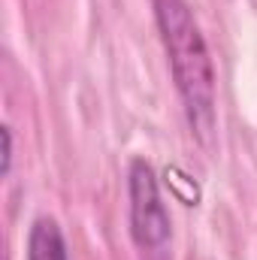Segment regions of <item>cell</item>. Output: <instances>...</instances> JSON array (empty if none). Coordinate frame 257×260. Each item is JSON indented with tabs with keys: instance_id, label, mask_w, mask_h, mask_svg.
Returning a JSON list of instances; mask_svg holds the SVG:
<instances>
[{
	"instance_id": "cell-1",
	"label": "cell",
	"mask_w": 257,
	"mask_h": 260,
	"mask_svg": "<svg viewBox=\"0 0 257 260\" xmlns=\"http://www.w3.org/2000/svg\"><path fill=\"white\" fill-rule=\"evenodd\" d=\"M151 6L191 133L203 145H212L218 127V109H215L218 88H215V64L206 37L194 18L188 0H151Z\"/></svg>"
},
{
	"instance_id": "cell-2",
	"label": "cell",
	"mask_w": 257,
	"mask_h": 260,
	"mask_svg": "<svg viewBox=\"0 0 257 260\" xmlns=\"http://www.w3.org/2000/svg\"><path fill=\"white\" fill-rule=\"evenodd\" d=\"M130 197V236L145 260H167V245L173 236V221L157 188V176L148 160L133 157L127 170Z\"/></svg>"
},
{
	"instance_id": "cell-3",
	"label": "cell",
	"mask_w": 257,
	"mask_h": 260,
	"mask_svg": "<svg viewBox=\"0 0 257 260\" xmlns=\"http://www.w3.org/2000/svg\"><path fill=\"white\" fill-rule=\"evenodd\" d=\"M27 260H67V242L55 218H37L27 233Z\"/></svg>"
},
{
	"instance_id": "cell-4",
	"label": "cell",
	"mask_w": 257,
	"mask_h": 260,
	"mask_svg": "<svg viewBox=\"0 0 257 260\" xmlns=\"http://www.w3.org/2000/svg\"><path fill=\"white\" fill-rule=\"evenodd\" d=\"M0 136H3V164H0V173L9 176V170H12V130L3 127Z\"/></svg>"
}]
</instances>
